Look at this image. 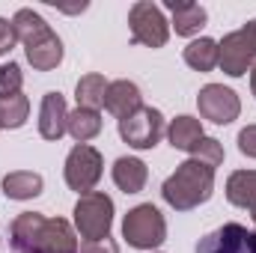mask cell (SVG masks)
Masks as SVG:
<instances>
[{
	"instance_id": "cell-1",
	"label": "cell",
	"mask_w": 256,
	"mask_h": 253,
	"mask_svg": "<svg viewBox=\"0 0 256 253\" xmlns=\"http://www.w3.org/2000/svg\"><path fill=\"white\" fill-rule=\"evenodd\" d=\"M9 242L15 253H78L72 224L39 212H21L9 226Z\"/></svg>"
},
{
	"instance_id": "cell-2",
	"label": "cell",
	"mask_w": 256,
	"mask_h": 253,
	"mask_svg": "<svg viewBox=\"0 0 256 253\" xmlns=\"http://www.w3.org/2000/svg\"><path fill=\"white\" fill-rule=\"evenodd\" d=\"M212 194H214V170L200 164V161H194V158L179 164L176 173L161 188L164 202L170 208H176V212H191L196 206L208 202Z\"/></svg>"
},
{
	"instance_id": "cell-3",
	"label": "cell",
	"mask_w": 256,
	"mask_h": 253,
	"mask_svg": "<svg viewBox=\"0 0 256 253\" xmlns=\"http://www.w3.org/2000/svg\"><path fill=\"white\" fill-rule=\"evenodd\" d=\"M122 238L134 250H155L167 242V220L152 202H140L122 220Z\"/></svg>"
},
{
	"instance_id": "cell-4",
	"label": "cell",
	"mask_w": 256,
	"mask_h": 253,
	"mask_svg": "<svg viewBox=\"0 0 256 253\" xmlns=\"http://www.w3.org/2000/svg\"><path fill=\"white\" fill-rule=\"evenodd\" d=\"M110 226H114V200L104 190L84 194L74 202V230L80 232L84 242L110 238Z\"/></svg>"
},
{
	"instance_id": "cell-5",
	"label": "cell",
	"mask_w": 256,
	"mask_h": 253,
	"mask_svg": "<svg viewBox=\"0 0 256 253\" xmlns=\"http://www.w3.org/2000/svg\"><path fill=\"white\" fill-rule=\"evenodd\" d=\"M218 66L230 78H242L256 66V18L218 42Z\"/></svg>"
},
{
	"instance_id": "cell-6",
	"label": "cell",
	"mask_w": 256,
	"mask_h": 253,
	"mask_svg": "<svg viewBox=\"0 0 256 253\" xmlns=\"http://www.w3.org/2000/svg\"><path fill=\"white\" fill-rule=\"evenodd\" d=\"M128 27H131V42L146 48H164L170 39V21L152 0H137L128 9Z\"/></svg>"
},
{
	"instance_id": "cell-7",
	"label": "cell",
	"mask_w": 256,
	"mask_h": 253,
	"mask_svg": "<svg viewBox=\"0 0 256 253\" xmlns=\"http://www.w3.org/2000/svg\"><path fill=\"white\" fill-rule=\"evenodd\" d=\"M102 170H104L102 152L90 143H78L66 155V185L72 190H78L80 196L96 190L98 179H102Z\"/></svg>"
},
{
	"instance_id": "cell-8",
	"label": "cell",
	"mask_w": 256,
	"mask_h": 253,
	"mask_svg": "<svg viewBox=\"0 0 256 253\" xmlns=\"http://www.w3.org/2000/svg\"><path fill=\"white\" fill-rule=\"evenodd\" d=\"M120 137L131 149H155L164 137V116L158 108H140L131 116L120 120Z\"/></svg>"
},
{
	"instance_id": "cell-9",
	"label": "cell",
	"mask_w": 256,
	"mask_h": 253,
	"mask_svg": "<svg viewBox=\"0 0 256 253\" xmlns=\"http://www.w3.org/2000/svg\"><path fill=\"white\" fill-rule=\"evenodd\" d=\"M196 108H200V116L214 122V126H230L242 114L238 96L224 84H206L196 96Z\"/></svg>"
},
{
	"instance_id": "cell-10",
	"label": "cell",
	"mask_w": 256,
	"mask_h": 253,
	"mask_svg": "<svg viewBox=\"0 0 256 253\" xmlns=\"http://www.w3.org/2000/svg\"><path fill=\"white\" fill-rule=\"evenodd\" d=\"M196 253H256V230L242 224H224L220 230L196 242Z\"/></svg>"
},
{
	"instance_id": "cell-11",
	"label": "cell",
	"mask_w": 256,
	"mask_h": 253,
	"mask_svg": "<svg viewBox=\"0 0 256 253\" xmlns=\"http://www.w3.org/2000/svg\"><path fill=\"white\" fill-rule=\"evenodd\" d=\"M24 54H27V63L33 66L36 72H51L63 63V42L54 30H48L45 36L33 39L24 45Z\"/></svg>"
},
{
	"instance_id": "cell-12",
	"label": "cell",
	"mask_w": 256,
	"mask_h": 253,
	"mask_svg": "<svg viewBox=\"0 0 256 253\" xmlns=\"http://www.w3.org/2000/svg\"><path fill=\"white\" fill-rule=\"evenodd\" d=\"M140 108H143V96H140L137 84H131V80L108 84V92H104V110L108 114H114L116 120H126Z\"/></svg>"
},
{
	"instance_id": "cell-13",
	"label": "cell",
	"mask_w": 256,
	"mask_h": 253,
	"mask_svg": "<svg viewBox=\"0 0 256 253\" xmlns=\"http://www.w3.org/2000/svg\"><path fill=\"white\" fill-rule=\"evenodd\" d=\"M66 122H68L66 98L60 92H45L39 108V134L45 140H60L66 134Z\"/></svg>"
},
{
	"instance_id": "cell-14",
	"label": "cell",
	"mask_w": 256,
	"mask_h": 253,
	"mask_svg": "<svg viewBox=\"0 0 256 253\" xmlns=\"http://www.w3.org/2000/svg\"><path fill=\"white\" fill-rule=\"evenodd\" d=\"M164 6L173 12V30L179 36H196L208 21V12L191 0H167Z\"/></svg>"
},
{
	"instance_id": "cell-15",
	"label": "cell",
	"mask_w": 256,
	"mask_h": 253,
	"mask_svg": "<svg viewBox=\"0 0 256 253\" xmlns=\"http://www.w3.org/2000/svg\"><path fill=\"white\" fill-rule=\"evenodd\" d=\"M146 179H149V170L140 158H131V155H122L116 158L114 164V182L116 188L126 190V194H140L146 188Z\"/></svg>"
},
{
	"instance_id": "cell-16",
	"label": "cell",
	"mask_w": 256,
	"mask_h": 253,
	"mask_svg": "<svg viewBox=\"0 0 256 253\" xmlns=\"http://www.w3.org/2000/svg\"><path fill=\"white\" fill-rule=\"evenodd\" d=\"M226 200L238 208L256 212V170H236L226 179Z\"/></svg>"
},
{
	"instance_id": "cell-17",
	"label": "cell",
	"mask_w": 256,
	"mask_h": 253,
	"mask_svg": "<svg viewBox=\"0 0 256 253\" xmlns=\"http://www.w3.org/2000/svg\"><path fill=\"white\" fill-rule=\"evenodd\" d=\"M42 185H45L42 176L33 170H15L3 176V194L9 200H33L42 194Z\"/></svg>"
},
{
	"instance_id": "cell-18",
	"label": "cell",
	"mask_w": 256,
	"mask_h": 253,
	"mask_svg": "<svg viewBox=\"0 0 256 253\" xmlns=\"http://www.w3.org/2000/svg\"><path fill=\"white\" fill-rule=\"evenodd\" d=\"M202 122L196 116H176L170 128H167V140L173 149H182V152H191L194 146L202 140Z\"/></svg>"
},
{
	"instance_id": "cell-19",
	"label": "cell",
	"mask_w": 256,
	"mask_h": 253,
	"mask_svg": "<svg viewBox=\"0 0 256 253\" xmlns=\"http://www.w3.org/2000/svg\"><path fill=\"white\" fill-rule=\"evenodd\" d=\"M104 92H108V80L102 74H84L74 86V98H78V108H86V110H98L104 108Z\"/></svg>"
},
{
	"instance_id": "cell-20",
	"label": "cell",
	"mask_w": 256,
	"mask_h": 253,
	"mask_svg": "<svg viewBox=\"0 0 256 253\" xmlns=\"http://www.w3.org/2000/svg\"><path fill=\"white\" fill-rule=\"evenodd\" d=\"M66 131H68L78 143H90V140H92V137H98V131H102V114H98V110L78 108V110H72V114H68Z\"/></svg>"
},
{
	"instance_id": "cell-21",
	"label": "cell",
	"mask_w": 256,
	"mask_h": 253,
	"mask_svg": "<svg viewBox=\"0 0 256 253\" xmlns=\"http://www.w3.org/2000/svg\"><path fill=\"white\" fill-rule=\"evenodd\" d=\"M12 27H15V36H18L21 45L33 42V39H39V36H45L51 30V24L39 12H33V9H18L15 18H12Z\"/></svg>"
},
{
	"instance_id": "cell-22",
	"label": "cell",
	"mask_w": 256,
	"mask_h": 253,
	"mask_svg": "<svg viewBox=\"0 0 256 253\" xmlns=\"http://www.w3.org/2000/svg\"><path fill=\"white\" fill-rule=\"evenodd\" d=\"M185 63L196 72H212L218 66V42L214 39H194L185 48Z\"/></svg>"
},
{
	"instance_id": "cell-23",
	"label": "cell",
	"mask_w": 256,
	"mask_h": 253,
	"mask_svg": "<svg viewBox=\"0 0 256 253\" xmlns=\"http://www.w3.org/2000/svg\"><path fill=\"white\" fill-rule=\"evenodd\" d=\"M30 116V98L15 92L0 98V128H21Z\"/></svg>"
},
{
	"instance_id": "cell-24",
	"label": "cell",
	"mask_w": 256,
	"mask_h": 253,
	"mask_svg": "<svg viewBox=\"0 0 256 253\" xmlns=\"http://www.w3.org/2000/svg\"><path fill=\"white\" fill-rule=\"evenodd\" d=\"M191 158L214 170V167L224 164V146H220V140H214V137H202V140L191 149Z\"/></svg>"
},
{
	"instance_id": "cell-25",
	"label": "cell",
	"mask_w": 256,
	"mask_h": 253,
	"mask_svg": "<svg viewBox=\"0 0 256 253\" xmlns=\"http://www.w3.org/2000/svg\"><path fill=\"white\" fill-rule=\"evenodd\" d=\"M21 84H24L21 66L18 63H0V98L21 92Z\"/></svg>"
},
{
	"instance_id": "cell-26",
	"label": "cell",
	"mask_w": 256,
	"mask_h": 253,
	"mask_svg": "<svg viewBox=\"0 0 256 253\" xmlns=\"http://www.w3.org/2000/svg\"><path fill=\"white\" fill-rule=\"evenodd\" d=\"M238 149H242V155L256 158V126H248L238 131Z\"/></svg>"
},
{
	"instance_id": "cell-27",
	"label": "cell",
	"mask_w": 256,
	"mask_h": 253,
	"mask_svg": "<svg viewBox=\"0 0 256 253\" xmlns=\"http://www.w3.org/2000/svg\"><path fill=\"white\" fill-rule=\"evenodd\" d=\"M15 42H18V36H15V27H12V21L0 18V54H9V51L15 48Z\"/></svg>"
},
{
	"instance_id": "cell-28",
	"label": "cell",
	"mask_w": 256,
	"mask_h": 253,
	"mask_svg": "<svg viewBox=\"0 0 256 253\" xmlns=\"http://www.w3.org/2000/svg\"><path fill=\"white\" fill-rule=\"evenodd\" d=\"M78 253H120V244L114 238H102V242H84Z\"/></svg>"
},
{
	"instance_id": "cell-29",
	"label": "cell",
	"mask_w": 256,
	"mask_h": 253,
	"mask_svg": "<svg viewBox=\"0 0 256 253\" xmlns=\"http://www.w3.org/2000/svg\"><path fill=\"white\" fill-rule=\"evenodd\" d=\"M250 90H254V96H256V66L250 68Z\"/></svg>"
},
{
	"instance_id": "cell-30",
	"label": "cell",
	"mask_w": 256,
	"mask_h": 253,
	"mask_svg": "<svg viewBox=\"0 0 256 253\" xmlns=\"http://www.w3.org/2000/svg\"><path fill=\"white\" fill-rule=\"evenodd\" d=\"M250 218H254V224H256V212H250Z\"/></svg>"
}]
</instances>
